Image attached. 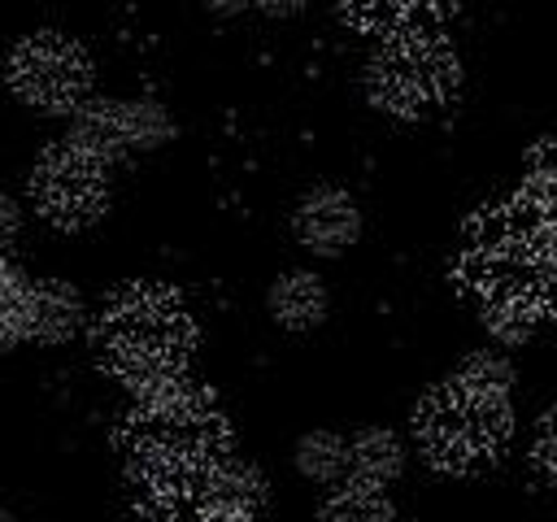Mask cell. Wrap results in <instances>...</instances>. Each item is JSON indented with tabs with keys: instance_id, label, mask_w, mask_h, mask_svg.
Wrapping results in <instances>:
<instances>
[{
	"instance_id": "9a60e30c",
	"label": "cell",
	"mask_w": 557,
	"mask_h": 522,
	"mask_svg": "<svg viewBox=\"0 0 557 522\" xmlns=\"http://www.w3.org/2000/svg\"><path fill=\"white\" fill-rule=\"evenodd\" d=\"M296 470L309 483H344L348 478V439L335 431H309L296 444Z\"/></svg>"
},
{
	"instance_id": "ac0fdd59",
	"label": "cell",
	"mask_w": 557,
	"mask_h": 522,
	"mask_svg": "<svg viewBox=\"0 0 557 522\" xmlns=\"http://www.w3.org/2000/svg\"><path fill=\"white\" fill-rule=\"evenodd\" d=\"M522 200H531L540 213L557 222V135L540 139L527 152V178H522Z\"/></svg>"
},
{
	"instance_id": "cb8c5ba5",
	"label": "cell",
	"mask_w": 557,
	"mask_h": 522,
	"mask_svg": "<svg viewBox=\"0 0 557 522\" xmlns=\"http://www.w3.org/2000/svg\"><path fill=\"white\" fill-rule=\"evenodd\" d=\"M205 9L213 17H239L244 9H252V0H205Z\"/></svg>"
},
{
	"instance_id": "5bb4252c",
	"label": "cell",
	"mask_w": 557,
	"mask_h": 522,
	"mask_svg": "<svg viewBox=\"0 0 557 522\" xmlns=\"http://www.w3.org/2000/svg\"><path fill=\"white\" fill-rule=\"evenodd\" d=\"M318 522H396V505L387 500L383 487H366L348 478L322 500Z\"/></svg>"
},
{
	"instance_id": "8fae6325",
	"label": "cell",
	"mask_w": 557,
	"mask_h": 522,
	"mask_svg": "<svg viewBox=\"0 0 557 522\" xmlns=\"http://www.w3.org/2000/svg\"><path fill=\"white\" fill-rule=\"evenodd\" d=\"M83 296L74 283L65 278H35L30 283V322H26V339L35 344H65L83 331Z\"/></svg>"
},
{
	"instance_id": "ffe728a7",
	"label": "cell",
	"mask_w": 557,
	"mask_h": 522,
	"mask_svg": "<svg viewBox=\"0 0 557 522\" xmlns=\"http://www.w3.org/2000/svg\"><path fill=\"white\" fill-rule=\"evenodd\" d=\"M457 378L470 383V387H479V391H496V396H509V391H513V365H509L500 352H492V348L470 352V357L461 361Z\"/></svg>"
},
{
	"instance_id": "277c9868",
	"label": "cell",
	"mask_w": 557,
	"mask_h": 522,
	"mask_svg": "<svg viewBox=\"0 0 557 522\" xmlns=\"http://www.w3.org/2000/svg\"><path fill=\"white\" fill-rule=\"evenodd\" d=\"M513 431L509 396L479 391L457 374L435 383L413 409V439L418 452L444 474H474L492 465Z\"/></svg>"
},
{
	"instance_id": "d4e9b609",
	"label": "cell",
	"mask_w": 557,
	"mask_h": 522,
	"mask_svg": "<svg viewBox=\"0 0 557 522\" xmlns=\"http://www.w3.org/2000/svg\"><path fill=\"white\" fill-rule=\"evenodd\" d=\"M157 522H196V518H187V513H170V509H165Z\"/></svg>"
},
{
	"instance_id": "5b68a950",
	"label": "cell",
	"mask_w": 557,
	"mask_h": 522,
	"mask_svg": "<svg viewBox=\"0 0 557 522\" xmlns=\"http://www.w3.org/2000/svg\"><path fill=\"white\" fill-rule=\"evenodd\" d=\"M461 87V61L431 30L392 35L366 65V96L392 117H422L448 104Z\"/></svg>"
},
{
	"instance_id": "d6986e66",
	"label": "cell",
	"mask_w": 557,
	"mask_h": 522,
	"mask_svg": "<svg viewBox=\"0 0 557 522\" xmlns=\"http://www.w3.org/2000/svg\"><path fill=\"white\" fill-rule=\"evenodd\" d=\"M126 135L131 152H152L174 139V122L157 100H126Z\"/></svg>"
},
{
	"instance_id": "ba28073f",
	"label": "cell",
	"mask_w": 557,
	"mask_h": 522,
	"mask_svg": "<svg viewBox=\"0 0 557 522\" xmlns=\"http://www.w3.org/2000/svg\"><path fill=\"white\" fill-rule=\"evenodd\" d=\"M161 505L170 513H187L196 522H257V513L265 505V478L252 461L222 452L209 465H200Z\"/></svg>"
},
{
	"instance_id": "2e32d148",
	"label": "cell",
	"mask_w": 557,
	"mask_h": 522,
	"mask_svg": "<svg viewBox=\"0 0 557 522\" xmlns=\"http://www.w3.org/2000/svg\"><path fill=\"white\" fill-rule=\"evenodd\" d=\"M440 0H344L348 17L361 22V26H374V30H413V22L422 13H431Z\"/></svg>"
},
{
	"instance_id": "7a4b0ae2",
	"label": "cell",
	"mask_w": 557,
	"mask_h": 522,
	"mask_svg": "<svg viewBox=\"0 0 557 522\" xmlns=\"http://www.w3.org/2000/svg\"><path fill=\"white\" fill-rule=\"evenodd\" d=\"M122 444L131 474L157 496H174L200 465L226 452V418L213 396L187 378L135 391V405L122 422Z\"/></svg>"
},
{
	"instance_id": "484cf974",
	"label": "cell",
	"mask_w": 557,
	"mask_h": 522,
	"mask_svg": "<svg viewBox=\"0 0 557 522\" xmlns=\"http://www.w3.org/2000/svg\"><path fill=\"white\" fill-rule=\"evenodd\" d=\"M0 522H17V518H13V513H9V509H0Z\"/></svg>"
},
{
	"instance_id": "7c38bea8",
	"label": "cell",
	"mask_w": 557,
	"mask_h": 522,
	"mask_svg": "<svg viewBox=\"0 0 557 522\" xmlns=\"http://www.w3.org/2000/svg\"><path fill=\"white\" fill-rule=\"evenodd\" d=\"M265 309L283 331H313V326L326 322L331 296H326V283L313 270H287L270 283Z\"/></svg>"
},
{
	"instance_id": "e0dca14e",
	"label": "cell",
	"mask_w": 557,
	"mask_h": 522,
	"mask_svg": "<svg viewBox=\"0 0 557 522\" xmlns=\"http://www.w3.org/2000/svg\"><path fill=\"white\" fill-rule=\"evenodd\" d=\"M30 322V278H22L9 261H0V348L26 339Z\"/></svg>"
},
{
	"instance_id": "52a82bcc",
	"label": "cell",
	"mask_w": 557,
	"mask_h": 522,
	"mask_svg": "<svg viewBox=\"0 0 557 522\" xmlns=\"http://www.w3.org/2000/svg\"><path fill=\"white\" fill-rule=\"evenodd\" d=\"M30 200L61 231L96 226L104 217V209H109V165L83 157L78 148H70L61 139L35 161Z\"/></svg>"
},
{
	"instance_id": "4fadbf2b",
	"label": "cell",
	"mask_w": 557,
	"mask_h": 522,
	"mask_svg": "<svg viewBox=\"0 0 557 522\" xmlns=\"http://www.w3.org/2000/svg\"><path fill=\"white\" fill-rule=\"evenodd\" d=\"M405 470V444L387 426H366L348 439V478L366 487H387Z\"/></svg>"
},
{
	"instance_id": "44dd1931",
	"label": "cell",
	"mask_w": 557,
	"mask_h": 522,
	"mask_svg": "<svg viewBox=\"0 0 557 522\" xmlns=\"http://www.w3.org/2000/svg\"><path fill=\"white\" fill-rule=\"evenodd\" d=\"M531 470L540 483H548L557 492V409L548 418H540L535 426V444H531Z\"/></svg>"
},
{
	"instance_id": "3957f363",
	"label": "cell",
	"mask_w": 557,
	"mask_h": 522,
	"mask_svg": "<svg viewBox=\"0 0 557 522\" xmlns=\"http://www.w3.org/2000/svg\"><path fill=\"white\" fill-rule=\"evenodd\" d=\"M191 339H196L191 322L174 300V291L148 283L113 291L96 326V352L104 370L117 374L131 391H148L170 378H183Z\"/></svg>"
},
{
	"instance_id": "603a6c76",
	"label": "cell",
	"mask_w": 557,
	"mask_h": 522,
	"mask_svg": "<svg viewBox=\"0 0 557 522\" xmlns=\"http://www.w3.org/2000/svg\"><path fill=\"white\" fill-rule=\"evenodd\" d=\"M252 9H261L265 17H292L305 9V0H252Z\"/></svg>"
},
{
	"instance_id": "30bf717a",
	"label": "cell",
	"mask_w": 557,
	"mask_h": 522,
	"mask_svg": "<svg viewBox=\"0 0 557 522\" xmlns=\"http://www.w3.org/2000/svg\"><path fill=\"white\" fill-rule=\"evenodd\" d=\"M65 144L78 148L83 157L113 165L131 152V135H126V100H87L70 113V130Z\"/></svg>"
},
{
	"instance_id": "8992f818",
	"label": "cell",
	"mask_w": 557,
	"mask_h": 522,
	"mask_svg": "<svg viewBox=\"0 0 557 522\" xmlns=\"http://www.w3.org/2000/svg\"><path fill=\"white\" fill-rule=\"evenodd\" d=\"M9 87L39 113H74L91 100V61L70 35L39 30L9 52Z\"/></svg>"
},
{
	"instance_id": "6da1fadb",
	"label": "cell",
	"mask_w": 557,
	"mask_h": 522,
	"mask_svg": "<svg viewBox=\"0 0 557 522\" xmlns=\"http://www.w3.org/2000/svg\"><path fill=\"white\" fill-rule=\"evenodd\" d=\"M457 283L496 339L522 344L557 318V222L522 196L479 209L466 222Z\"/></svg>"
},
{
	"instance_id": "9c48e42d",
	"label": "cell",
	"mask_w": 557,
	"mask_h": 522,
	"mask_svg": "<svg viewBox=\"0 0 557 522\" xmlns=\"http://www.w3.org/2000/svg\"><path fill=\"white\" fill-rule=\"evenodd\" d=\"M292 235L313 257H339L361 235V209L344 187H313L292 213Z\"/></svg>"
},
{
	"instance_id": "7402d4cb",
	"label": "cell",
	"mask_w": 557,
	"mask_h": 522,
	"mask_svg": "<svg viewBox=\"0 0 557 522\" xmlns=\"http://www.w3.org/2000/svg\"><path fill=\"white\" fill-rule=\"evenodd\" d=\"M17 226H22V213H17V200L0 191V252L17 239Z\"/></svg>"
}]
</instances>
